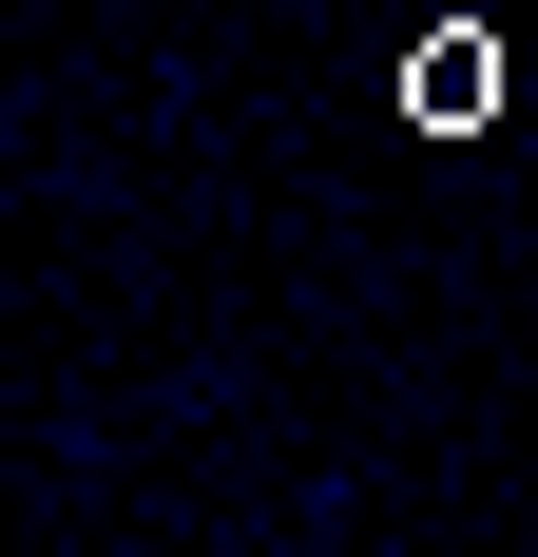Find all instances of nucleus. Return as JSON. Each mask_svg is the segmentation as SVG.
Here are the masks:
<instances>
[{"label":"nucleus","instance_id":"nucleus-1","mask_svg":"<svg viewBox=\"0 0 538 557\" xmlns=\"http://www.w3.org/2000/svg\"><path fill=\"white\" fill-rule=\"evenodd\" d=\"M404 115H424V135H481L500 115V39L481 20H424V39H404Z\"/></svg>","mask_w":538,"mask_h":557}]
</instances>
